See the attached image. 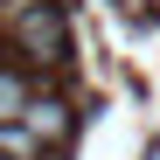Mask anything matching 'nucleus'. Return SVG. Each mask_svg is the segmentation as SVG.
Masks as SVG:
<instances>
[{"instance_id":"1","label":"nucleus","mask_w":160,"mask_h":160,"mask_svg":"<svg viewBox=\"0 0 160 160\" xmlns=\"http://www.w3.org/2000/svg\"><path fill=\"white\" fill-rule=\"evenodd\" d=\"M0 35L21 49V63H63V49H70V28H63L56 0L21 7V14H0Z\"/></svg>"},{"instance_id":"2","label":"nucleus","mask_w":160,"mask_h":160,"mask_svg":"<svg viewBox=\"0 0 160 160\" xmlns=\"http://www.w3.org/2000/svg\"><path fill=\"white\" fill-rule=\"evenodd\" d=\"M21 125L42 139V153H63V146H70V104H63V98H42V91H35V104L21 112Z\"/></svg>"},{"instance_id":"3","label":"nucleus","mask_w":160,"mask_h":160,"mask_svg":"<svg viewBox=\"0 0 160 160\" xmlns=\"http://www.w3.org/2000/svg\"><path fill=\"white\" fill-rule=\"evenodd\" d=\"M28 104H35V77H28V70H0V125L21 118Z\"/></svg>"},{"instance_id":"4","label":"nucleus","mask_w":160,"mask_h":160,"mask_svg":"<svg viewBox=\"0 0 160 160\" xmlns=\"http://www.w3.org/2000/svg\"><path fill=\"white\" fill-rule=\"evenodd\" d=\"M0 153H7V160H42V139L21 118H7V125H0Z\"/></svg>"},{"instance_id":"5","label":"nucleus","mask_w":160,"mask_h":160,"mask_svg":"<svg viewBox=\"0 0 160 160\" xmlns=\"http://www.w3.org/2000/svg\"><path fill=\"white\" fill-rule=\"evenodd\" d=\"M21 7H42V0H0V14H21Z\"/></svg>"},{"instance_id":"6","label":"nucleus","mask_w":160,"mask_h":160,"mask_svg":"<svg viewBox=\"0 0 160 160\" xmlns=\"http://www.w3.org/2000/svg\"><path fill=\"white\" fill-rule=\"evenodd\" d=\"M0 160H7V153H0Z\"/></svg>"}]
</instances>
